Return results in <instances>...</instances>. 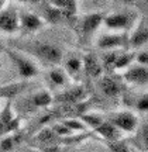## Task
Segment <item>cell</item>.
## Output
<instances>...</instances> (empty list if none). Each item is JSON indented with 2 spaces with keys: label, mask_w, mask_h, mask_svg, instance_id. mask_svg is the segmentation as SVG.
<instances>
[{
  "label": "cell",
  "mask_w": 148,
  "mask_h": 152,
  "mask_svg": "<svg viewBox=\"0 0 148 152\" xmlns=\"http://www.w3.org/2000/svg\"><path fill=\"white\" fill-rule=\"evenodd\" d=\"M26 52L31 54L37 61L47 66H58L64 59V54L59 47L51 42H42V41H34V42L26 45Z\"/></svg>",
  "instance_id": "cell-1"
},
{
  "label": "cell",
  "mask_w": 148,
  "mask_h": 152,
  "mask_svg": "<svg viewBox=\"0 0 148 152\" xmlns=\"http://www.w3.org/2000/svg\"><path fill=\"white\" fill-rule=\"evenodd\" d=\"M7 56L10 58L11 64L16 66L17 73L23 79H31L34 76H37L40 73V69L37 64L33 59H30L28 56L23 55V52H20L18 49H9L4 48Z\"/></svg>",
  "instance_id": "cell-2"
},
{
  "label": "cell",
  "mask_w": 148,
  "mask_h": 152,
  "mask_svg": "<svg viewBox=\"0 0 148 152\" xmlns=\"http://www.w3.org/2000/svg\"><path fill=\"white\" fill-rule=\"evenodd\" d=\"M133 23H134V16L131 13H126V11L110 13L103 18V26L113 33L127 34V30L133 27Z\"/></svg>",
  "instance_id": "cell-3"
},
{
  "label": "cell",
  "mask_w": 148,
  "mask_h": 152,
  "mask_svg": "<svg viewBox=\"0 0 148 152\" xmlns=\"http://www.w3.org/2000/svg\"><path fill=\"white\" fill-rule=\"evenodd\" d=\"M107 121L120 132H126V134L136 132V130L138 128V117L136 115V113L128 111V110L111 114Z\"/></svg>",
  "instance_id": "cell-4"
},
{
  "label": "cell",
  "mask_w": 148,
  "mask_h": 152,
  "mask_svg": "<svg viewBox=\"0 0 148 152\" xmlns=\"http://www.w3.org/2000/svg\"><path fill=\"white\" fill-rule=\"evenodd\" d=\"M96 45L104 52L119 51L128 45V35L126 33H106L99 37Z\"/></svg>",
  "instance_id": "cell-5"
},
{
  "label": "cell",
  "mask_w": 148,
  "mask_h": 152,
  "mask_svg": "<svg viewBox=\"0 0 148 152\" xmlns=\"http://www.w3.org/2000/svg\"><path fill=\"white\" fill-rule=\"evenodd\" d=\"M104 14L99 13V11H92L82 16L81 21H79V33L83 39H88L93 35L95 31H97V28L103 24Z\"/></svg>",
  "instance_id": "cell-6"
},
{
  "label": "cell",
  "mask_w": 148,
  "mask_h": 152,
  "mask_svg": "<svg viewBox=\"0 0 148 152\" xmlns=\"http://www.w3.org/2000/svg\"><path fill=\"white\" fill-rule=\"evenodd\" d=\"M20 130V118L14 115L11 110V102L9 100L0 111V134H14Z\"/></svg>",
  "instance_id": "cell-7"
},
{
  "label": "cell",
  "mask_w": 148,
  "mask_h": 152,
  "mask_svg": "<svg viewBox=\"0 0 148 152\" xmlns=\"http://www.w3.org/2000/svg\"><path fill=\"white\" fill-rule=\"evenodd\" d=\"M45 26L42 18L33 11L18 13V31L23 33H37Z\"/></svg>",
  "instance_id": "cell-8"
},
{
  "label": "cell",
  "mask_w": 148,
  "mask_h": 152,
  "mask_svg": "<svg viewBox=\"0 0 148 152\" xmlns=\"http://www.w3.org/2000/svg\"><path fill=\"white\" fill-rule=\"evenodd\" d=\"M86 97H88V92L83 86H72L59 93L54 99V102L64 104H81L86 100Z\"/></svg>",
  "instance_id": "cell-9"
},
{
  "label": "cell",
  "mask_w": 148,
  "mask_h": 152,
  "mask_svg": "<svg viewBox=\"0 0 148 152\" xmlns=\"http://www.w3.org/2000/svg\"><path fill=\"white\" fill-rule=\"evenodd\" d=\"M0 31L6 34H14L18 31V13L10 7V3L0 13Z\"/></svg>",
  "instance_id": "cell-10"
},
{
  "label": "cell",
  "mask_w": 148,
  "mask_h": 152,
  "mask_svg": "<svg viewBox=\"0 0 148 152\" xmlns=\"http://www.w3.org/2000/svg\"><path fill=\"white\" fill-rule=\"evenodd\" d=\"M123 79L128 85H134V86H141L145 87L148 83V69L147 66L136 65L130 66L126 72L123 73Z\"/></svg>",
  "instance_id": "cell-11"
},
{
  "label": "cell",
  "mask_w": 148,
  "mask_h": 152,
  "mask_svg": "<svg viewBox=\"0 0 148 152\" xmlns=\"http://www.w3.org/2000/svg\"><path fill=\"white\" fill-rule=\"evenodd\" d=\"M48 1L51 3L52 7L61 11V14L64 16L66 21L76 18L78 4H79L76 0H48Z\"/></svg>",
  "instance_id": "cell-12"
},
{
  "label": "cell",
  "mask_w": 148,
  "mask_h": 152,
  "mask_svg": "<svg viewBox=\"0 0 148 152\" xmlns=\"http://www.w3.org/2000/svg\"><path fill=\"white\" fill-rule=\"evenodd\" d=\"M148 42V28L145 18L137 24V27L133 30L131 35L128 37V45L131 48H141Z\"/></svg>",
  "instance_id": "cell-13"
},
{
  "label": "cell",
  "mask_w": 148,
  "mask_h": 152,
  "mask_svg": "<svg viewBox=\"0 0 148 152\" xmlns=\"http://www.w3.org/2000/svg\"><path fill=\"white\" fill-rule=\"evenodd\" d=\"M82 71L85 72V75H88L89 77H99L103 73L102 69V64L99 62V59L95 56L93 54H88L82 55Z\"/></svg>",
  "instance_id": "cell-14"
},
{
  "label": "cell",
  "mask_w": 148,
  "mask_h": 152,
  "mask_svg": "<svg viewBox=\"0 0 148 152\" xmlns=\"http://www.w3.org/2000/svg\"><path fill=\"white\" fill-rule=\"evenodd\" d=\"M47 80H48L49 86L56 87V89H64L68 85V75L62 68L55 66V68L49 69L48 75H47Z\"/></svg>",
  "instance_id": "cell-15"
},
{
  "label": "cell",
  "mask_w": 148,
  "mask_h": 152,
  "mask_svg": "<svg viewBox=\"0 0 148 152\" xmlns=\"http://www.w3.org/2000/svg\"><path fill=\"white\" fill-rule=\"evenodd\" d=\"M95 131H96V134H99L107 142L121 141V132L116 127H113V125L110 124L109 121H104L103 124H100Z\"/></svg>",
  "instance_id": "cell-16"
},
{
  "label": "cell",
  "mask_w": 148,
  "mask_h": 152,
  "mask_svg": "<svg viewBox=\"0 0 148 152\" xmlns=\"http://www.w3.org/2000/svg\"><path fill=\"white\" fill-rule=\"evenodd\" d=\"M100 89H102L104 96H107V97H116V96H119L121 90L119 82L116 80V79H113V77H110V76H103L100 79Z\"/></svg>",
  "instance_id": "cell-17"
},
{
  "label": "cell",
  "mask_w": 148,
  "mask_h": 152,
  "mask_svg": "<svg viewBox=\"0 0 148 152\" xmlns=\"http://www.w3.org/2000/svg\"><path fill=\"white\" fill-rule=\"evenodd\" d=\"M62 69L65 71L68 77H71V76H78L81 72H82V56H76V55L69 56L68 59H65Z\"/></svg>",
  "instance_id": "cell-18"
},
{
  "label": "cell",
  "mask_w": 148,
  "mask_h": 152,
  "mask_svg": "<svg viewBox=\"0 0 148 152\" xmlns=\"http://www.w3.org/2000/svg\"><path fill=\"white\" fill-rule=\"evenodd\" d=\"M134 61H136V52H117L114 61V71L128 69Z\"/></svg>",
  "instance_id": "cell-19"
},
{
  "label": "cell",
  "mask_w": 148,
  "mask_h": 152,
  "mask_svg": "<svg viewBox=\"0 0 148 152\" xmlns=\"http://www.w3.org/2000/svg\"><path fill=\"white\" fill-rule=\"evenodd\" d=\"M35 140H37L38 142H41V144H48V145H58L56 142L64 141L62 138H59V137L52 131L51 127H45V128H42V130L38 132V135L35 137Z\"/></svg>",
  "instance_id": "cell-20"
},
{
  "label": "cell",
  "mask_w": 148,
  "mask_h": 152,
  "mask_svg": "<svg viewBox=\"0 0 148 152\" xmlns=\"http://www.w3.org/2000/svg\"><path fill=\"white\" fill-rule=\"evenodd\" d=\"M30 100L34 107H48L54 103V97L48 90H41V92L35 93L30 97Z\"/></svg>",
  "instance_id": "cell-21"
},
{
  "label": "cell",
  "mask_w": 148,
  "mask_h": 152,
  "mask_svg": "<svg viewBox=\"0 0 148 152\" xmlns=\"http://www.w3.org/2000/svg\"><path fill=\"white\" fill-rule=\"evenodd\" d=\"M79 121L85 127H90L92 130H96L99 125L104 123V118L102 115H99V114H81Z\"/></svg>",
  "instance_id": "cell-22"
},
{
  "label": "cell",
  "mask_w": 148,
  "mask_h": 152,
  "mask_svg": "<svg viewBox=\"0 0 148 152\" xmlns=\"http://www.w3.org/2000/svg\"><path fill=\"white\" fill-rule=\"evenodd\" d=\"M20 140H21V135H20L18 132L9 134V135H6L4 138L1 140V142H0V148H1L3 151H10V149H13V148L20 142Z\"/></svg>",
  "instance_id": "cell-23"
},
{
  "label": "cell",
  "mask_w": 148,
  "mask_h": 152,
  "mask_svg": "<svg viewBox=\"0 0 148 152\" xmlns=\"http://www.w3.org/2000/svg\"><path fill=\"white\" fill-rule=\"evenodd\" d=\"M24 89V83H16V85H9V86L0 87V96L7 99H13Z\"/></svg>",
  "instance_id": "cell-24"
},
{
  "label": "cell",
  "mask_w": 148,
  "mask_h": 152,
  "mask_svg": "<svg viewBox=\"0 0 148 152\" xmlns=\"http://www.w3.org/2000/svg\"><path fill=\"white\" fill-rule=\"evenodd\" d=\"M137 142L141 145L143 151H147V144H148V132H147V123H143V125H138L137 130ZM137 144V145H138Z\"/></svg>",
  "instance_id": "cell-25"
},
{
  "label": "cell",
  "mask_w": 148,
  "mask_h": 152,
  "mask_svg": "<svg viewBox=\"0 0 148 152\" xmlns=\"http://www.w3.org/2000/svg\"><path fill=\"white\" fill-rule=\"evenodd\" d=\"M116 56H117V51H109V52H104L103 55V65H102V69H106V71H114V61Z\"/></svg>",
  "instance_id": "cell-26"
},
{
  "label": "cell",
  "mask_w": 148,
  "mask_h": 152,
  "mask_svg": "<svg viewBox=\"0 0 148 152\" xmlns=\"http://www.w3.org/2000/svg\"><path fill=\"white\" fill-rule=\"evenodd\" d=\"M62 124L65 125V127L71 131L72 134H76L78 131H85V130H86V127H85V125H83L79 120H75V118L64 120V121H62Z\"/></svg>",
  "instance_id": "cell-27"
},
{
  "label": "cell",
  "mask_w": 148,
  "mask_h": 152,
  "mask_svg": "<svg viewBox=\"0 0 148 152\" xmlns=\"http://www.w3.org/2000/svg\"><path fill=\"white\" fill-rule=\"evenodd\" d=\"M107 151L109 152H130L128 147L124 142L116 141V142H107Z\"/></svg>",
  "instance_id": "cell-28"
},
{
  "label": "cell",
  "mask_w": 148,
  "mask_h": 152,
  "mask_svg": "<svg viewBox=\"0 0 148 152\" xmlns=\"http://www.w3.org/2000/svg\"><path fill=\"white\" fill-rule=\"evenodd\" d=\"M136 61H137L138 65L147 66V64H148V54L145 52V51L138 52V54H136Z\"/></svg>",
  "instance_id": "cell-29"
},
{
  "label": "cell",
  "mask_w": 148,
  "mask_h": 152,
  "mask_svg": "<svg viewBox=\"0 0 148 152\" xmlns=\"http://www.w3.org/2000/svg\"><path fill=\"white\" fill-rule=\"evenodd\" d=\"M137 110H140V111H147L148 110V97H147V94H144L143 97L138 99Z\"/></svg>",
  "instance_id": "cell-30"
},
{
  "label": "cell",
  "mask_w": 148,
  "mask_h": 152,
  "mask_svg": "<svg viewBox=\"0 0 148 152\" xmlns=\"http://www.w3.org/2000/svg\"><path fill=\"white\" fill-rule=\"evenodd\" d=\"M41 152H62L59 145H47Z\"/></svg>",
  "instance_id": "cell-31"
},
{
  "label": "cell",
  "mask_w": 148,
  "mask_h": 152,
  "mask_svg": "<svg viewBox=\"0 0 148 152\" xmlns=\"http://www.w3.org/2000/svg\"><path fill=\"white\" fill-rule=\"evenodd\" d=\"M9 3H10V1H7V0H0V13L9 6Z\"/></svg>",
  "instance_id": "cell-32"
},
{
  "label": "cell",
  "mask_w": 148,
  "mask_h": 152,
  "mask_svg": "<svg viewBox=\"0 0 148 152\" xmlns=\"http://www.w3.org/2000/svg\"><path fill=\"white\" fill-rule=\"evenodd\" d=\"M24 152H41V151H38V149H35V148H27Z\"/></svg>",
  "instance_id": "cell-33"
},
{
  "label": "cell",
  "mask_w": 148,
  "mask_h": 152,
  "mask_svg": "<svg viewBox=\"0 0 148 152\" xmlns=\"http://www.w3.org/2000/svg\"><path fill=\"white\" fill-rule=\"evenodd\" d=\"M3 51H4V47H3V45H1V42H0V52H3Z\"/></svg>",
  "instance_id": "cell-34"
},
{
  "label": "cell",
  "mask_w": 148,
  "mask_h": 152,
  "mask_svg": "<svg viewBox=\"0 0 148 152\" xmlns=\"http://www.w3.org/2000/svg\"><path fill=\"white\" fill-rule=\"evenodd\" d=\"M97 152H109L107 149H100V151H97Z\"/></svg>",
  "instance_id": "cell-35"
}]
</instances>
